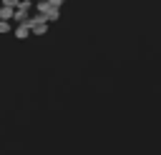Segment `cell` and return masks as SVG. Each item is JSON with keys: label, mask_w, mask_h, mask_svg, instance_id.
I'll return each instance as SVG.
<instances>
[{"label": "cell", "mask_w": 161, "mask_h": 155, "mask_svg": "<svg viewBox=\"0 0 161 155\" xmlns=\"http://www.w3.org/2000/svg\"><path fill=\"white\" fill-rule=\"evenodd\" d=\"M13 32H15L18 40H25V38H30V25H28V22H18Z\"/></svg>", "instance_id": "1"}, {"label": "cell", "mask_w": 161, "mask_h": 155, "mask_svg": "<svg viewBox=\"0 0 161 155\" xmlns=\"http://www.w3.org/2000/svg\"><path fill=\"white\" fill-rule=\"evenodd\" d=\"M0 20H10V22H13V8L0 5Z\"/></svg>", "instance_id": "2"}, {"label": "cell", "mask_w": 161, "mask_h": 155, "mask_svg": "<svg viewBox=\"0 0 161 155\" xmlns=\"http://www.w3.org/2000/svg\"><path fill=\"white\" fill-rule=\"evenodd\" d=\"M13 28H10V20H0V35H5V32H10Z\"/></svg>", "instance_id": "3"}, {"label": "cell", "mask_w": 161, "mask_h": 155, "mask_svg": "<svg viewBox=\"0 0 161 155\" xmlns=\"http://www.w3.org/2000/svg\"><path fill=\"white\" fill-rule=\"evenodd\" d=\"M18 2H20V0H3V5H5V8H13V10L18 8Z\"/></svg>", "instance_id": "4"}]
</instances>
